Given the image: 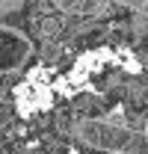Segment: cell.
I'll return each mask as SVG.
<instances>
[{
  "label": "cell",
  "instance_id": "1",
  "mask_svg": "<svg viewBox=\"0 0 148 154\" xmlns=\"http://www.w3.org/2000/svg\"><path fill=\"white\" fill-rule=\"evenodd\" d=\"M136 131H130L125 125H110V122H83L74 128V136L80 142H86L89 148H101V151H116L125 154Z\"/></svg>",
  "mask_w": 148,
  "mask_h": 154
},
{
  "label": "cell",
  "instance_id": "2",
  "mask_svg": "<svg viewBox=\"0 0 148 154\" xmlns=\"http://www.w3.org/2000/svg\"><path fill=\"white\" fill-rule=\"evenodd\" d=\"M139 15H142V18H148V3H139Z\"/></svg>",
  "mask_w": 148,
  "mask_h": 154
}]
</instances>
